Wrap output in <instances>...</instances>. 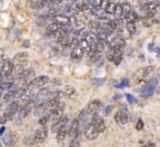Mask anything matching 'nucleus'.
Wrapping results in <instances>:
<instances>
[{
    "mask_svg": "<svg viewBox=\"0 0 160 147\" xmlns=\"http://www.w3.org/2000/svg\"><path fill=\"white\" fill-rule=\"evenodd\" d=\"M115 7H116V3H109L107 6H105V13H110V14H114L115 12Z\"/></svg>",
    "mask_w": 160,
    "mask_h": 147,
    "instance_id": "27",
    "label": "nucleus"
},
{
    "mask_svg": "<svg viewBox=\"0 0 160 147\" xmlns=\"http://www.w3.org/2000/svg\"><path fill=\"white\" fill-rule=\"evenodd\" d=\"M47 137V129L45 127H42V129H38L34 135V142L36 143H43Z\"/></svg>",
    "mask_w": 160,
    "mask_h": 147,
    "instance_id": "12",
    "label": "nucleus"
},
{
    "mask_svg": "<svg viewBox=\"0 0 160 147\" xmlns=\"http://www.w3.org/2000/svg\"><path fill=\"white\" fill-rule=\"evenodd\" d=\"M126 29L128 30V32L134 33V32H135V30H136L135 24H134V23H126Z\"/></svg>",
    "mask_w": 160,
    "mask_h": 147,
    "instance_id": "43",
    "label": "nucleus"
},
{
    "mask_svg": "<svg viewBox=\"0 0 160 147\" xmlns=\"http://www.w3.org/2000/svg\"><path fill=\"white\" fill-rule=\"evenodd\" d=\"M125 97H126L127 101H128L129 103H136V98H135V97L132 96V94H125Z\"/></svg>",
    "mask_w": 160,
    "mask_h": 147,
    "instance_id": "44",
    "label": "nucleus"
},
{
    "mask_svg": "<svg viewBox=\"0 0 160 147\" xmlns=\"http://www.w3.org/2000/svg\"><path fill=\"white\" fill-rule=\"evenodd\" d=\"M152 94H153V90L150 89V88L145 87L140 90V96L142 97H150V96H152Z\"/></svg>",
    "mask_w": 160,
    "mask_h": 147,
    "instance_id": "32",
    "label": "nucleus"
},
{
    "mask_svg": "<svg viewBox=\"0 0 160 147\" xmlns=\"http://www.w3.org/2000/svg\"><path fill=\"white\" fill-rule=\"evenodd\" d=\"M83 54H85V51H83L81 47H77V48L72 49L70 53V57L71 58H77V59H79V58H81L83 56Z\"/></svg>",
    "mask_w": 160,
    "mask_h": 147,
    "instance_id": "21",
    "label": "nucleus"
},
{
    "mask_svg": "<svg viewBox=\"0 0 160 147\" xmlns=\"http://www.w3.org/2000/svg\"><path fill=\"white\" fill-rule=\"evenodd\" d=\"M113 109V107H112V105H109V107L107 108V109H105V113L107 114H109L110 112H111V110Z\"/></svg>",
    "mask_w": 160,
    "mask_h": 147,
    "instance_id": "51",
    "label": "nucleus"
},
{
    "mask_svg": "<svg viewBox=\"0 0 160 147\" xmlns=\"http://www.w3.org/2000/svg\"><path fill=\"white\" fill-rule=\"evenodd\" d=\"M156 85H157V79H151L150 81H148V83H147L146 87L147 88H150V89H152V90H155Z\"/></svg>",
    "mask_w": 160,
    "mask_h": 147,
    "instance_id": "40",
    "label": "nucleus"
},
{
    "mask_svg": "<svg viewBox=\"0 0 160 147\" xmlns=\"http://www.w3.org/2000/svg\"><path fill=\"white\" fill-rule=\"evenodd\" d=\"M67 127H62V129H60L59 131L57 132V140L58 142H62V140L65 139V137H66L67 135Z\"/></svg>",
    "mask_w": 160,
    "mask_h": 147,
    "instance_id": "25",
    "label": "nucleus"
},
{
    "mask_svg": "<svg viewBox=\"0 0 160 147\" xmlns=\"http://www.w3.org/2000/svg\"><path fill=\"white\" fill-rule=\"evenodd\" d=\"M68 134H69V136H70L71 140L75 139L76 137H78V135H79V122H78V120H73L72 122H71Z\"/></svg>",
    "mask_w": 160,
    "mask_h": 147,
    "instance_id": "9",
    "label": "nucleus"
},
{
    "mask_svg": "<svg viewBox=\"0 0 160 147\" xmlns=\"http://www.w3.org/2000/svg\"><path fill=\"white\" fill-rule=\"evenodd\" d=\"M70 41H71V38H69V35H67V36H65V38H60L59 43H60V45L62 46V48H67V47H69Z\"/></svg>",
    "mask_w": 160,
    "mask_h": 147,
    "instance_id": "30",
    "label": "nucleus"
},
{
    "mask_svg": "<svg viewBox=\"0 0 160 147\" xmlns=\"http://www.w3.org/2000/svg\"><path fill=\"white\" fill-rule=\"evenodd\" d=\"M85 135H86V137H87L88 139L93 140V139H96V138L98 137L99 133L97 132L96 127H94L93 125L88 124L87 126L85 127Z\"/></svg>",
    "mask_w": 160,
    "mask_h": 147,
    "instance_id": "6",
    "label": "nucleus"
},
{
    "mask_svg": "<svg viewBox=\"0 0 160 147\" xmlns=\"http://www.w3.org/2000/svg\"><path fill=\"white\" fill-rule=\"evenodd\" d=\"M131 32H128V30L125 28V29H123V28H121L120 30H118V38H123V40H125V38H128L129 36H131Z\"/></svg>",
    "mask_w": 160,
    "mask_h": 147,
    "instance_id": "23",
    "label": "nucleus"
},
{
    "mask_svg": "<svg viewBox=\"0 0 160 147\" xmlns=\"http://www.w3.org/2000/svg\"><path fill=\"white\" fill-rule=\"evenodd\" d=\"M122 10H123V18H125V17L127 16V14L131 13V5H129L128 3H122Z\"/></svg>",
    "mask_w": 160,
    "mask_h": 147,
    "instance_id": "28",
    "label": "nucleus"
},
{
    "mask_svg": "<svg viewBox=\"0 0 160 147\" xmlns=\"http://www.w3.org/2000/svg\"><path fill=\"white\" fill-rule=\"evenodd\" d=\"M77 47H80V41L78 40L77 38H71L70 44H69V48H70V49H75V48H77Z\"/></svg>",
    "mask_w": 160,
    "mask_h": 147,
    "instance_id": "36",
    "label": "nucleus"
},
{
    "mask_svg": "<svg viewBox=\"0 0 160 147\" xmlns=\"http://www.w3.org/2000/svg\"><path fill=\"white\" fill-rule=\"evenodd\" d=\"M142 126H144V123H142V121L138 120L137 124H136V129H137L138 131H140V129H142Z\"/></svg>",
    "mask_w": 160,
    "mask_h": 147,
    "instance_id": "48",
    "label": "nucleus"
},
{
    "mask_svg": "<svg viewBox=\"0 0 160 147\" xmlns=\"http://www.w3.org/2000/svg\"><path fill=\"white\" fill-rule=\"evenodd\" d=\"M45 113H47V110H46V107H45V103L43 104H40V105H36L34 108V115L35 116H38V118H43L45 116Z\"/></svg>",
    "mask_w": 160,
    "mask_h": 147,
    "instance_id": "18",
    "label": "nucleus"
},
{
    "mask_svg": "<svg viewBox=\"0 0 160 147\" xmlns=\"http://www.w3.org/2000/svg\"><path fill=\"white\" fill-rule=\"evenodd\" d=\"M33 77H34V71L32 70V69H30V70H28V71H24V73H23V75H22V78L24 79L25 81H29L30 79H32V80H33Z\"/></svg>",
    "mask_w": 160,
    "mask_h": 147,
    "instance_id": "29",
    "label": "nucleus"
},
{
    "mask_svg": "<svg viewBox=\"0 0 160 147\" xmlns=\"http://www.w3.org/2000/svg\"><path fill=\"white\" fill-rule=\"evenodd\" d=\"M5 131H6V127H5V126H1V127H0V136H2V135H3Z\"/></svg>",
    "mask_w": 160,
    "mask_h": 147,
    "instance_id": "52",
    "label": "nucleus"
},
{
    "mask_svg": "<svg viewBox=\"0 0 160 147\" xmlns=\"http://www.w3.org/2000/svg\"><path fill=\"white\" fill-rule=\"evenodd\" d=\"M53 22L57 25H68L70 24V18L67 16H62V14H57V16H54L53 17Z\"/></svg>",
    "mask_w": 160,
    "mask_h": 147,
    "instance_id": "8",
    "label": "nucleus"
},
{
    "mask_svg": "<svg viewBox=\"0 0 160 147\" xmlns=\"http://www.w3.org/2000/svg\"><path fill=\"white\" fill-rule=\"evenodd\" d=\"M112 49H113V55H114V57H122L123 49H121V48H112Z\"/></svg>",
    "mask_w": 160,
    "mask_h": 147,
    "instance_id": "41",
    "label": "nucleus"
},
{
    "mask_svg": "<svg viewBox=\"0 0 160 147\" xmlns=\"http://www.w3.org/2000/svg\"><path fill=\"white\" fill-rule=\"evenodd\" d=\"M0 147H1V143H0Z\"/></svg>",
    "mask_w": 160,
    "mask_h": 147,
    "instance_id": "61",
    "label": "nucleus"
},
{
    "mask_svg": "<svg viewBox=\"0 0 160 147\" xmlns=\"http://www.w3.org/2000/svg\"><path fill=\"white\" fill-rule=\"evenodd\" d=\"M6 119L3 118V116H0V124H3V123H6Z\"/></svg>",
    "mask_w": 160,
    "mask_h": 147,
    "instance_id": "55",
    "label": "nucleus"
},
{
    "mask_svg": "<svg viewBox=\"0 0 160 147\" xmlns=\"http://www.w3.org/2000/svg\"><path fill=\"white\" fill-rule=\"evenodd\" d=\"M59 29H60L59 25L55 24V23H51V24L46 28V31L48 32V33H55V32H57Z\"/></svg>",
    "mask_w": 160,
    "mask_h": 147,
    "instance_id": "35",
    "label": "nucleus"
},
{
    "mask_svg": "<svg viewBox=\"0 0 160 147\" xmlns=\"http://www.w3.org/2000/svg\"><path fill=\"white\" fill-rule=\"evenodd\" d=\"M75 8L77 10H80V11H88V10H90V3H88V1H83V0H77V1H75Z\"/></svg>",
    "mask_w": 160,
    "mask_h": 147,
    "instance_id": "15",
    "label": "nucleus"
},
{
    "mask_svg": "<svg viewBox=\"0 0 160 147\" xmlns=\"http://www.w3.org/2000/svg\"><path fill=\"white\" fill-rule=\"evenodd\" d=\"M115 121L120 125H124L126 123H128L131 121V115L127 114V112H121L118 111V113L115 114Z\"/></svg>",
    "mask_w": 160,
    "mask_h": 147,
    "instance_id": "7",
    "label": "nucleus"
},
{
    "mask_svg": "<svg viewBox=\"0 0 160 147\" xmlns=\"http://www.w3.org/2000/svg\"><path fill=\"white\" fill-rule=\"evenodd\" d=\"M52 83H53V84H57V86L60 85V80H58V79H53V80H52Z\"/></svg>",
    "mask_w": 160,
    "mask_h": 147,
    "instance_id": "54",
    "label": "nucleus"
},
{
    "mask_svg": "<svg viewBox=\"0 0 160 147\" xmlns=\"http://www.w3.org/2000/svg\"><path fill=\"white\" fill-rule=\"evenodd\" d=\"M13 73L16 74L17 76H22L23 73H24V67H23V65L19 64V65H17V66H14Z\"/></svg>",
    "mask_w": 160,
    "mask_h": 147,
    "instance_id": "31",
    "label": "nucleus"
},
{
    "mask_svg": "<svg viewBox=\"0 0 160 147\" xmlns=\"http://www.w3.org/2000/svg\"><path fill=\"white\" fill-rule=\"evenodd\" d=\"M85 40L88 42V44H89V46H91V45H96L98 44V36H97L96 33H92V32H89V33H87V35L85 36Z\"/></svg>",
    "mask_w": 160,
    "mask_h": 147,
    "instance_id": "19",
    "label": "nucleus"
},
{
    "mask_svg": "<svg viewBox=\"0 0 160 147\" xmlns=\"http://www.w3.org/2000/svg\"><path fill=\"white\" fill-rule=\"evenodd\" d=\"M2 91H3V90L0 88V98H1V96H2Z\"/></svg>",
    "mask_w": 160,
    "mask_h": 147,
    "instance_id": "59",
    "label": "nucleus"
},
{
    "mask_svg": "<svg viewBox=\"0 0 160 147\" xmlns=\"http://www.w3.org/2000/svg\"><path fill=\"white\" fill-rule=\"evenodd\" d=\"M121 60H122V57H114V64L115 65H118L121 63Z\"/></svg>",
    "mask_w": 160,
    "mask_h": 147,
    "instance_id": "49",
    "label": "nucleus"
},
{
    "mask_svg": "<svg viewBox=\"0 0 160 147\" xmlns=\"http://www.w3.org/2000/svg\"><path fill=\"white\" fill-rule=\"evenodd\" d=\"M13 67L14 66L12 65V63L10 62V60H6L2 65V75L3 76H6L7 78L11 76V73L13 71Z\"/></svg>",
    "mask_w": 160,
    "mask_h": 147,
    "instance_id": "14",
    "label": "nucleus"
},
{
    "mask_svg": "<svg viewBox=\"0 0 160 147\" xmlns=\"http://www.w3.org/2000/svg\"><path fill=\"white\" fill-rule=\"evenodd\" d=\"M124 20L126 21V23H134V24H135V22L138 20V16H137L136 12L131 11V13L127 14V16L124 18Z\"/></svg>",
    "mask_w": 160,
    "mask_h": 147,
    "instance_id": "22",
    "label": "nucleus"
},
{
    "mask_svg": "<svg viewBox=\"0 0 160 147\" xmlns=\"http://www.w3.org/2000/svg\"><path fill=\"white\" fill-rule=\"evenodd\" d=\"M66 123H67V118L66 116H64V118H62L60 120H58L57 122H55L53 125H52V132H56L57 133L58 131H59L60 129H62V127L66 126Z\"/></svg>",
    "mask_w": 160,
    "mask_h": 147,
    "instance_id": "16",
    "label": "nucleus"
},
{
    "mask_svg": "<svg viewBox=\"0 0 160 147\" xmlns=\"http://www.w3.org/2000/svg\"><path fill=\"white\" fill-rule=\"evenodd\" d=\"M153 71V67L152 66H149V67H146V68H142L139 70H137L134 75V80L136 83H142L144 81L145 79L147 78L148 76H150L151 73Z\"/></svg>",
    "mask_w": 160,
    "mask_h": 147,
    "instance_id": "1",
    "label": "nucleus"
},
{
    "mask_svg": "<svg viewBox=\"0 0 160 147\" xmlns=\"http://www.w3.org/2000/svg\"><path fill=\"white\" fill-rule=\"evenodd\" d=\"M107 58H108V60H111V62H113V60H114V55H113V54H109V55L107 56Z\"/></svg>",
    "mask_w": 160,
    "mask_h": 147,
    "instance_id": "50",
    "label": "nucleus"
},
{
    "mask_svg": "<svg viewBox=\"0 0 160 147\" xmlns=\"http://www.w3.org/2000/svg\"><path fill=\"white\" fill-rule=\"evenodd\" d=\"M19 109H20L19 103L16 102V101H13V102H11L7 108H6L5 113H3V118H5L6 120H10V119H12L14 115H16V113L19 111Z\"/></svg>",
    "mask_w": 160,
    "mask_h": 147,
    "instance_id": "3",
    "label": "nucleus"
},
{
    "mask_svg": "<svg viewBox=\"0 0 160 147\" xmlns=\"http://www.w3.org/2000/svg\"><path fill=\"white\" fill-rule=\"evenodd\" d=\"M23 46H24V47H29L30 46V42H29V41H25V42L23 43Z\"/></svg>",
    "mask_w": 160,
    "mask_h": 147,
    "instance_id": "57",
    "label": "nucleus"
},
{
    "mask_svg": "<svg viewBox=\"0 0 160 147\" xmlns=\"http://www.w3.org/2000/svg\"><path fill=\"white\" fill-rule=\"evenodd\" d=\"M145 147H156V145L153 143H148V144L145 145Z\"/></svg>",
    "mask_w": 160,
    "mask_h": 147,
    "instance_id": "56",
    "label": "nucleus"
},
{
    "mask_svg": "<svg viewBox=\"0 0 160 147\" xmlns=\"http://www.w3.org/2000/svg\"><path fill=\"white\" fill-rule=\"evenodd\" d=\"M91 83L94 84L96 86H101L103 84V80H102V79H92Z\"/></svg>",
    "mask_w": 160,
    "mask_h": 147,
    "instance_id": "46",
    "label": "nucleus"
},
{
    "mask_svg": "<svg viewBox=\"0 0 160 147\" xmlns=\"http://www.w3.org/2000/svg\"><path fill=\"white\" fill-rule=\"evenodd\" d=\"M28 58H29V54L27 52H21L14 56V59L18 62H25V60H28Z\"/></svg>",
    "mask_w": 160,
    "mask_h": 147,
    "instance_id": "26",
    "label": "nucleus"
},
{
    "mask_svg": "<svg viewBox=\"0 0 160 147\" xmlns=\"http://www.w3.org/2000/svg\"><path fill=\"white\" fill-rule=\"evenodd\" d=\"M118 98H121V96H120V94H118V96H114V97H113V99H114V100H115V99H118Z\"/></svg>",
    "mask_w": 160,
    "mask_h": 147,
    "instance_id": "58",
    "label": "nucleus"
},
{
    "mask_svg": "<svg viewBox=\"0 0 160 147\" xmlns=\"http://www.w3.org/2000/svg\"><path fill=\"white\" fill-rule=\"evenodd\" d=\"M90 58H91L92 62H98V60H101L102 59V52L101 51L94 52V53L90 56Z\"/></svg>",
    "mask_w": 160,
    "mask_h": 147,
    "instance_id": "34",
    "label": "nucleus"
},
{
    "mask_svg": "<svg viewBox=\"0 0 160 147\" xmlns=\"http://www.w3.org/2000/svg\"><path fill=\"white\" fill-rule=\"evenodd\" d=\"M148 51H149V52L155 51V49H153V43H151V44H149V45H148Z\"/></svg>",
    "mask_w": 160,
    "mask_h": 147,
    "instance_id": "53",
    "label": "nucleus"
},
{
    "mask_svg": "<svg viewBox=\"0 0 160 147\" xmlns=\"http://www.w3.org/2000/svg\"><path fill=\"white\" fill-rule=\"evenodd\" d=\"M49 81V78L47 76H38L31 80L28 85V88H32V89H38L40 87L45 86Z\"/></svg>",
    "mask_w": 160,
    "mask_h": 147,
    "instance_id": "2",
    "label": "nucleus"
},
{
    "mask_svg": "<svg viewBox=\"0 0 160 147\" xmlns=\"http://www.w3.org/2000/svg\"><path fill=\"white\" fill-rule=\"evenodd\" d=\"M62 94H64L65 97H67V98H69V99H73V98H76V97H77V91H76L75 88L70 87V86H66V87L64 88Z\"/></svg>",
    "mask_w": 160,
    "mask_h": 147,
    "instance_id": "17",
    "label": "nucleus"
},
{
    "mask_svg": "<svg viewBox=\"0 0 160 147\" xmlns=\"http://www.w3.org/2000/svg\"><path fill=\"white\" fill-rule=\"evenodd\" d=\"M59 105H60V100L58 98H52L47 102H45V107H46V110L48 113H51L52 111L56 110Z\"/></svg>",
    "mask_w": 160,
    "mask_h": 147,
    "instance_id": "11",
    "label": "nucleus"
},
{
    "mask_svg": "<svg viewBox=\"0 0 160 147\" xmlns=\"http://www.w3.org/2000/svg\"><path fill=\"white\" fill-rule=\"evenodd\" d=\"M80 145V139H79V136L76 137L75 139L71 140V144H70V147H79Z\"/></svg>",
    "mask_w": 160,
    "mask_h": 147,
    "instance_id": "42",
    "label": "nucleus"
},
{
    "mask_svg": "<svg viewBox=\"0 0 160 147\" xmlns=\"http://www.w3.org/2000/svg\"><path fill=\"white\" fill-rule=\"evenodd\" d=\"M86 24L83 21H79V20H76L75 22V28H73V31L76 32V33H79L80 31H82L83 29H85Z\"/></svg>",
    "mask_w": 160,
    "mask_h": 147,
    "instance_id": "24",
    "label": "nucleus"
},
{
    "mask_svg": "<svg viewBox=\"0 0 160 147\" xmlns=\"http://www.w3.org/2000/svg\"><path fill=\"white\" fill-rule=\"evenodd\" d=\"M115 86H116L118 88H124V87H127V86H128V79L125 78L124 80H123L122 83L120 84V85H115Z\"/></svg>",
    "mask_w": 160,
    "mask_h": 147,
    "instance_id": "45",
    "label": "nucleus"
},
{
    "mask_svg": "<svg viewBox=\"0 0 160 147\" xmlns=\"http://www.w3.org/2000/svg\"><path fill=\"white\" fill-rule=\"evenodd\" d=\"M142 147H145V146H142Z\"/></svg>",
    "mask_w": 160,
    "mask_h": 147,
    "instance_id": "62",
    "label": "nucleus"
},
{
    "mask_svg": "<svg viewBox=\"0 0 160 147\" xmlns=\"http://www.w3.org/2000/svg\"><path fill=\"white\" fill-rule=\"evenodd\" d=\"M102 108H103V104H102V102H101V101L93 100V101H91L89 104H88L87 110L91 114H94V113H98V112L100 111Z\"/></svg>",
    "mask_w": 160,
    "mask_h": 147,
    "instance_id": "10",
    "label": "nucleus"
},
{
    "mask_svg": "<svg viewBox=\"0 0 160 147\" xmlns=\"http://www.w3.org/2000/svg\"><path fill=\"white\" fill-rule=\"evenodd\" d=\"M115 17H118V19H122L123 18V10H122V5H118L116 3V7H115V12H114Z\"/></svg>",
    "mask_w": 160,
    "mask_h": 147,
    "instance_id": "39",
    "label": "nucleus"
},
{
    "mask_svg": "<svg viewBox=\"0 0 160 147\" xmlns=\"http://www.w3.org/2000/svg\"><path fill=\"white\" fill-rule=\"evenodd\" d=\"M1 77H2V76H1V71H0V78H1Z\"/></svg>",
    "mask_w": 160,
    "mask_h": 147,
    "instance_id": "60",
    "label": "nucleus"
},
{
    "mask_svg": "<svg viewBox=\"0 0 160 147\" xmlns=\"http://www.w3.org/2000/svg\"><path fill=\"white\" fill-rule=\"evenodd\" d=\"M89 29L92 31H99L100 30V23L98 21H90L89 22Z\"/></svg>",
    "mask_w": 160,
    "mask_h": 147,
    "instance_id": "37",
    "label": "nucleus"
},
{
    "mask_svg": "<svg viewBox=\"0 0 160 147\" xmlns=\"http://www.w3.org/2000/svg\"><path fill=\"white\" fill-rule=\"evenodd\" d=\"M3 143H5L7 146L11 147L13 146L14 144H16V137H14L13 134L9 133V134H6V135H3V138H2Z\"/></svg>",
    "mask_w": 160,
    "mask_h": 147,
    "instance_id": "20",
    "label": "nucleus"
},
{
    "mask_svg": "<svg viewBox=\"0 0 160 147\" xmlns=\"http://www.w3.org/2000/svg\"><path fill=\"white\" fill-rule=\"evenodd\" d=\"M64 108H65L64 104H60L57 109L52 111L51 113L47 115L48 116V121H55V122H57L58 120H60L62 116V112H64Z\"/></svg>",
    "mask_w": 160,
    "mask_h": 147,
    "instance_id": "5",
    "label": "nucleus"
},
{
    "mask_svg": "<svg viewBox=\"0 0 160 147\" xmlns=\"http://www.w3.org/2000/svg\"><path fill=\"white\" fill-rule=\"evenodd\" d=\"M47 121H48V116H43V118H41V120L38 121V123H40L41 125H44L47 123Z\"/></svg>",
    "mask_w": 160,
    "mask_h": 147,
    "instance_id": "47",
    "label": "nucleus"
},
{
    "mask_svg": "<svg viewBox=\"0 0 160 147\" xmlns=\"http://www.w3.org/2000/svg\"><path fill=\"white\" fill-rule=\"evenodd\" d=\"M34 108V102L33 101H31V102L27 103V104H24L22 108H20L19 109V116H18V120L20 119V120H22V119L27 118L28 115L30 114V112L32 111V109Z\"/></svg>",
    "mask_w": 160,
    "mask_h": 147,
    "instance_id": "4",
    "label": "nucleus"
},
{
    "mask_svg": "<svg viewBox=\"0 0 160 147\" xmlns=\"http://www.w3.org/2000/svg\"><path fill=\"white\" fill-rule=\"evenodd\" d=\"M30 5L32 9H41L44 7V1H31Z\"/></svg>",
    "mask_w": 160,
    "mask_h": 147,
    "instance_id": "38",
    "label": "nucleus"
},
{
    "mask_svg": "<svg viewBox=\"0 0 160 147\" xmlns=\"http://www.w3.org/2000/svg\"><path fill=\"white\" fill-rule=\"evenodd\" d=\"M94 127H96V129H97V132L98 133H102V132H104L105 131V123H104V121H100L99 123H97L96 125H93Z\"/></svg>",
    "mask_w": 160,
    "mask_h": 147,
    "instance_id": "33",
    "label": "nucleus"
},
{
    "mask_svg": "<svg viewBox=\"0 0 160 147\" xmlns=\"http://www.w3.org/2000/svg\"><path fill=\"white\" fill-rule=\"evenodd\" d=\"M109 44H110V46H111V48H121V49H123L125 46H126L125 40L118 38V36L114 38L113 40H112L111 42L109 43Z\"/></svg>",
    "mask_w": 160,
    "mask_h": 147,
    "instance_id": "13",
    "label": "nucleus"
}]
</instances>
